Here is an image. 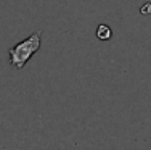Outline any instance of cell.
<instances>
[{"mask_svg": "<svg viewBox=\"0 0 151 150\" xmlns=\"http://www.w3.org/2000/svg\"><path fill=\"white\" fill-rule=\"evenodd\" d=\"M111 36H113V31H111L109 26H106V24H100V26L96 28V37H98L100 41H109Z\"/></svg>", "mask_w": 151, "mask_h": 150, "instance_id": "7a4b0ae2", "label": "cell"}, {"mask_svg": "<svg viewBox=\"0 0 151 150\" xmlns=\"http://www.w3.org/2000/svg\"><path fill=\"white\" fill-rule=\"evenodd\" d=\"M40 44H42V31L39 29L35 33H32L27 39L21 41L19 44H16L15 47H12L8 50L10 65L13 68H16V70L24 68V65L31 60V57L35 52H39Z\"/></svg>", "mask_w": 151, "mask_h": 150, "instance_id": "6da1fadb", "label": "cell"}, {"mask_svg": "<svg viewBox=\"0 0 151 150\" xmlns=\"http://www.w3.org/2000/svg\"><path fill=\"white\" fill-rule=\"evenodd\" d=\"M140 12L143 13V15H148V13H151V3H145V5L142 7V10Z\"/></svg>", "mask_w": 151, "mask_h": 150, "instance_id": "3957f363", "label": "cell"}]
</instances>
